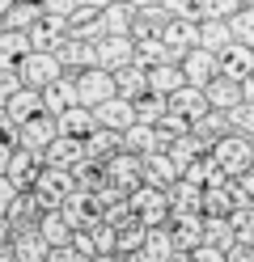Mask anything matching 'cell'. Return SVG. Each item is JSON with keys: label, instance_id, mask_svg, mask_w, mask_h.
I'll use <instances>...</instances> for the list:
<instances>
[{"label": "cell", "instance_id": "obj_14", "mask_svg": "<svg viewBox=\"0 0 254 262\" xmlns=\"http://www.w3.org/2000/svg\"><path fill=\"white\" fill-rule=\"evenodd\" d=\"M182 76H186V85H208V80L220 72V59L216 51H203V47H191V51L182 55Z\"/></svg>", "mask_w": 254, "mask_h": 262}, {"label": "cell", "instance_id": "obj_19", "mask_svg": "<svg viewBox=\"0 0 254 262\" xmlns=\"http://www.w3.org/2000/svg\"><path fill=\"white\" fill-rule=\"evenodd\" d=\"M216 59H220V72L233 76V80H246L254 72V47H246V42H229Z\"/></svg>", "mask_w": 254, "mask_h": 262}, {"label": "cell", "instance_id": "obj_18", "mask_svg": "<svg viewBox=\"0 0 254 262\" xmlns=\"http://www.w3.org/2000/svg\"><path fill=\"white\" fill-rule=\"evenodd\" d=\"M203 93H208V106H212V110H233L237 102H242V80L216 72L208 85H203Z\"/></svg>", "mask_w": 254, "mask_h": 262}, {"label": "cell", "instance_id": "obj_27", "mask_svg": "<svg viewBox=\"0 0 254 262\" xmlns=\"http://www.w3.org/2000/svg\"><path fill=\"white\" fill-rule=\"evenodd\" d=\"M140 258H144V262H169V258H174V237H169V228H165V224L144 228Z\"/></svg>", "mask_w": 254, "mask_h": 262}, {"label": "cell", "instance_id": "obj_44", "mask_svg": "<svg viewBox=\"0 0 254 262\" xmlns=\"http://www.w3.org/2000/svg\"><path fill=\"white\" fill-rule=\"evenodd\" d=\"M72 178H76V190H102V182H106V165H97V161L85 157L81 165L72 169Z\"/></svg>", "mask_w": 254, "mask_h": 262}, {"label": "cell", "instance_id": "obj_50", "mask_svg": "<svg viewBox=\"0 0 254 262\" xmlns=\"http://www.w3.org/2000/svg\"><path fill=\"white\" fill-rule=\"evenodd\" d=\"M191 258H195V262H229V258H225V250H216V245H195Z\"/></svg>", "mask_w": 254, "mask_h": 262}, {"label": "cell", "instance_id": "obj_43", "mask_svg": "<svg viewBox=\"0 0 254 262\" xmlns=\"http://www.w3.org/2000/svg\"><path fill=\"white\" fill-rule=\"evenodd\" d=\"M229 34H233V42L254 47V5H242V9L229 17Z\"/></svg>", "mask_w": 254, "mask_h": 262}, {"label": "cell", "instance_id": "obj_15", "mask_svg": "<svg viewBox=\"0 0 254 262\" xmlns=\"http://www.w3.org/2000/svg\"><path fill=\"white\" fill-rule=\"evenodd\" d=\"M169 237H174V250H186L191 254L195 245H203V216L199 211H174L169 216Z\"/></svg>", "mask_w": 254, "mask_h": 262}, {"label": "cell", "instance_id": "obj_32", "mask_svg": "<svg viewBox=\"0 0 254 262\" xmlns=\"http://www.w3.org/2000/svg\"><path fill=\"white\" fill-rule=\"evenodd\" d=\"M178 85H186V76H182V68L178 63H157V68H148V93H157V97H169Z\"/></svg>", "mask_w": 254, "mask_h": 262}, {"label": "cell", "instance_id": "obj_37", "mask_svg": "<svg viewBox=\"0 0 254 262\" xmlns=\"http://www.w3.org/2000/svg\"><path fill=\"white\" fill-rule=\"evenodd\" d=\"M38 237H43L47 245H68V241H72V224L60 216V207L38 216Z\"/></svg>", "mask_w": 254, "mask_h": 262}, {"label": "cell", "instance_id": "obj_25", "mask_svg": "<svg viewBox=\"0 0 254 262\" xmlns=\"http://www.w3.org/2000/svg\"><path fill=\"white\" fill-rule=\"evenodd\" d=\"M68 106H76V76L68 80V76H55L51 85H43V110L47 114H60Z\"/></svg>", "mask_w": 254, "mask_h": 262}, {"label": "cell", "instance_id": "obj_54", "mask_svg": "<svg viewBox=\"0 0 254 262\" xmlns=\"http://www.w3.org/2000/svg\"><path fill=\"white\" fill-rule=\"evenodd\" d=\"M225 258H229V262H254V245H242V241H237L233 250H225Z\"/></svg>", "mask_w": 254, "mask_h": 262}, {"label": "cell", "instance_id": "obj_2", "mask_svg": "<svg viewBox=\"0 0 254 262\" xmlns=\"http://www.w3.org/2000/svg\"><path fill=\"white\" fill-rule=\"evenodd\" d=\"M127 203H131V216L140 220L144 228H157V224L169 220V194H165L161 186L140 182L135 190H127Z\"/></svg>", "mask_w": 254, "mask_h": 262}, {"label": "cell", "instance_id": "obj_36", "mask_svg": "<svg viewBox=\"0 0 254 262\" xmlns=\"http://www.w3.org/2000/svg\"><path fill=\"white\" fill-rule=\"evenodd\" d=\"M203 245H216V250H233L237 233L229 216H203Z\"/></svg>", "mask_w": 254, "mask_h": 262}, {"label": "cell", "instance_id": "obj_1", "mask_svg": "<svg viewBox=\"0 0 254 262\" xmlns=\"http://www.w3.org/2000/svg\"><path fill=\"white\" fill-rule=\"evenodd\" d=\"M30 190H34V199H38V207H43V211H55V207L68 199V194L76 190V178H72V169H55V165H43Z\"/></svg>", "mask_w": 254, "mask_h": 262}, {"label": "cell", "instance_id": "obj_40", "mask_svg": "<svg viewBox=\"0 0 254 262\" xmlns=\"http://www.w3.org/2000/svg\"><path fill=\"white\" fill-rule=\"evenodd\" d=\"M140 245H144V224L135 220V216L114 228V254H123V258L127 254H140Z\"/></svg>", "mask_w": 254, "mask_h": 262}, {"label": "cell", "instance_id": "obj_53", "mask_svg": "<svg viewBox=\"0 0 254 262\" xmlns=\"http://www.w3.org/2000/svg\"><path fill=\"white\" fill-rule=\"evenodd\" d=\"M47 262H81V258H76L72 245H51V250H47Z\"/></svg>", "mask_w": 254, "mask_h": 262}, {"label": "cell", "instance_id": "obj_56", "mask_svg": "<svg viewBox=\"0 0 254 262\" xmlns=\"http://www.w3.org/2000/svg\"><path fill=\"white\" fill-rule=\"evenodd\" d=\"M242 102H254V72L242 80Z\"/></svg>", "mask_w": 254, "mask_h": 262}, {"label": "cell", "instance_id": "obj_28", "mask_svg": "<svg viewBox=\"0 0 254 262\" xmlns=\"http://www.w3.org/2000/svg\"><path fill=\"white\" fill-rule=\"evenodd\" d=\"M165 194H169V216H174V211H199V216H203V186L178 178Z\"/></svg>", "mask_w": 254, "mask_h": 262}, {"label": "cell", "instance_id": "obj_7", "mask_svg": "<svg viewBox=\"0 0 254 262\" xmlns=\"http://www.w3.org/2000/svg\"><path fill=\"white\" fill-rule=\"evenodd\" d=\"M131 55H135V38L131 34H106V38L93 42V63H97V68H106V72L127 68Z\"/></svg>", "mask_w": 254, "mask_h": 262}, {"label": "cell", "instance_id": "obj_34", "mask_svg": "<svg viewBox=\"0 0 254 262\" xmlns=\"http://www.w3.org/2000/svg\"><path fill=\"white\" fill-rule=\"evenodd\" d=\"M233 42V34H229V21H220V17H199V47L203 51H225V47Z\"/></svg>", "mask_w": 254, "mask_h": 262}, {"label": "cell", "instance_id": "obj_57", "mask_svg": "<svg viewBox=\"0 0 254 262\" xmlns=\"http://www.w3.org/2000/svg\"><path fill=\"white\" fill-rule=\"evenodd\" d=\"M9 157H13V148H9V140H0V173L9 169Z\"/></svg>", "mask_w": 254, "mask_h": 262}, {"label": "cell", "instance_id": "obj_22", "mask_svg": "<svg viewBox=\"0 0 254 262\" xmlns=\"http://www.w3.org/2000/svg\"><path fill=\"white\" fill-rule=\"evenodd\" d=\"M43 110V89H30V85H22L9 102H5V114H9V123L17 127V123H26V119H34V114Z\"/></svg>", "mask_w": 254, "mask_h": 262}, {"label": "cell", "instance_id": "obj_59", "mask_svg": "<svg viewBox=\"0 0 254 262\" xmlns=\"http://www.w3.org/2000/svg\"><path fill=\"white\" fill-rule=\"evenodd\" d=\"M0 262H17V258H13V250H5V254H0Z\"/></svg>", "mask_w": 254, "mask_h": 262}, {"label": "cell", "instance_id": "obj_10", "mask_svg": "<svg viewBox=\"0 0 254 262\" xmlns=\"http://www.w3.org/2000/svg\"><path fill=\"white\" fill-rule=\"evenodd\" d=\"M26 38H30V51H55V47L68 38V17L43 9V17L26 30Z\"/></svg>", "mask_w": 254, "mask_h": 262}, {"label": "cell", "instance_id": "obj_45", "mask_svg": "<svg viewBox=\"0 0 254 262\" xmlns=\"http://www.w3.org/2000/svg\"><path fill=\"white\" fill-rule=\"evenodd\" d=\"M225 114H229V131H237V136L254 140V102H237V106L225 110Z\"/></svg>", "mask_w": 254, "mask_h": 262}, {"label": "cell", "instance_id": "obj_55", "mask_svg": "<svg viewBox=\"0 0 254 262\" xmlns=\"http://www.w3.org/2000/svg\"><path fill=\"white\" fill-rule=\"evenodd\" d=\"M9 245H13V233H9V220H5V216H0V254H5V250H9Z\"/></svg>", "mask_w": 254, "mask_h": 262}, {"label": "cell", "instance_id": "obj_41", "mask_svg": "<svg viewBox=\"0 0 254 262\" xmlns=\"http://www.w3.org/2000/svg\"><path fill=\"white\" fill-rule=\"evenodd\" d=\"M165 110H169V97H157V93H140V97H135V123L157 127Z\"/></svg>", "mask_w": 254, "mask_h": 262}, {"label": "cell", "instance_id": "obj_26", "mask_svg": "<svg viewBox=\"0 0 254 262\" xmlns=\"http://www.w3.org/2000/svg\"><path fill=\"white\" fill-rule=\"evenodd\" d=\"M191 136H199L203 144H208V148H212V144L220 140V136H229V114L225 110H203L199 114V119H191Z\"/></svg>", "mask_w": 254, "mask_h": 262}, {"label": "cell", "instance_id": "obj_24", "mask_svg": "<svg viewBox=\"0 0 254 262\" xmlns=\"http://www.w3.org/2000/svg\"><path fill=\"white\" fill-rule=\"evenodd\" d=\"M178 178H182V173H178L174 161H169V152H148V157H144V182H148V186L169 190Z\"/></svg>", "mask_w": 254, "mask_h": 262}, {"label": "cell", "instance_id": "obj_33", "mask_svg": "<svg viewBox=\"0 0 254 262\" xmlns=\"http://www.w3.org/2000/svg\"><path fill=\"white\" fill-rule=\"evenodd\" d=\"M38 17H43V5H34V0H13V5L0 13V26L5 30H30Z\"/></svg>", "mask_w": 254, "mask_h": 262}, {"label": "cell", "instance_id": "obj_38", "mask_svg": "<svg viewBox=\"0 0 254 262\" xmlns=\"http://www.w3.org/2000/svg\"><path fill=\"white\" fill-rule=\"evenodd\" d=\"M26 51H30L26 30H5V26H0V68H13Z\"/></svg>", "mask_w": 254, "mask_h": 262}, {"label": "cell", "instance_id": "obj_35", "mask_svg": "<svg viewBox=\"0 0 254 262\" xmlns=\"http://www.w3.org/2000/svg\"><path fill=\"white\" fill-rule=\"evenodd\" d=\"M169 59V47L161 42V34H144V38H135V55L131 63H140V68H157V63ZM174 63V59H169Z\"/></svg>", "mask_w": 254, "mask_h": 262}, {"label": "cell", "instance_id": "obj_3", "mask_svg": "<svg viewBox=\"0 0 254 262\" xmlns=\"http://www.w3.org/2000/svg\"><path fill=\"white\" fill-rule=\"evenodd\" d=\"M212 161H216V165L225 169L229 178L246 173V169L254 165V140H246V136H237V131H229V136H220V140L212 144Z\"/></svg>", "mask_w": 254, "mask_h": 262}, {"label": "cell", "instance_id": "obj_11", "mask_svg": "<svg viewBox=\"0 0 254 262\" xmlns=\"http://www.w3.org/2000/svg\"><path fill=\"white\" fill-rule=\"evenodd\" d=\"M106 182L110 186H119V190H135L144 182V157H135V152H114L110 161H106Z\"/></svg>", "mask_w": 254, "mask_h": 262}, {"label": "cell", "instance_id": "obj_8", "mask_svg": "<svg viewBox=\"0 0 254 262\" xmlns=\"http://www.w3.org/2000/svg\"><path fill=\"white\" fill-rule=\"evenodd\" d=\"M106 97H114V72H106V68H85L81 76H76V102L81 106H102Z\"/></svg>", "mask_w": 254, "mask_h": 262}, {"label": "cell", "instance_id": "obj_20", "mask_svg": "<svg viewBox=\"0 0 254 262\" xmlns=\"http://www.w3.org/2000/svg\"><path fill=\"white\" fill-rule=\"evenodd\" d=\"M114 152H123V136L119 131H106V127H93L89 136H85V157L97 161V165H106Z\"/></svg>", "mask_w": 254, "mask_h": 262}, {"label": "cell", "instance_id": "obj_17", "mask_svg": "<svg viewBox=\"0 0 254 262\" xmlns=\"http://www.w3.org/2000/svg\"><path fill=\"white\" fill-rule=\"evenodd\" d=\"M38 169H43V157L38 152H30V148H13V157H9V182L17 186V190H30L34 186V178H38Z\"/></svg>", "mask_w": 254, "mask_h": 262}, {"label": "cell", "instance_id": "obj_12", "mask_svg": "<svg viewBox=\"0 0 254 262\" xmlns=\"http://www.w3.org/2000/svg\"><path fill=\"white\" fill-rule=\"evenodd\" d=\"M123 136V152H135V157H148V152H165L169 148V140L161 136L157 127H148V123H131L119 131Z\"/></svg>", "mask_w": 254, "mask_h": 262}, {"label": "cell", "instance_id": "obj_9", "mask_svg": "<svg viewBox=\"0 0 254 262\" xmlns=\"http://www.w3.org/2000/svg\"><path fill=\"white\" fill-rule=\"evenodd\" d=\"M161 42L169 47V59L182 63V55L191 51V47H199V21L195 17H169L161 26Z\"/></svg>", "mask_w": 254, "mask_h": 262}, {"label": "cell", "instance_id": "obj_23", "mask_svg": "<svg viewBox=\"0 0 254 262\" xmlns=\"http://www.w3.org/2000/svg\"><path fill=\"white\" fill-rule=\"evenodd\" d=\"M169 110H178L182 119H199V114L208 110V93H203V85H178L174 93H169Z\"/></svg>", "mask_w": 254, "mask_h": 262}, {"label": "cell", "instance_id": "obj_6", "mask_svg": "<svg viewBox=\"0 0 254 262\" xmlns=\"http://www.w3.org/2000/svg\"><path fill=\"white\" fill-rule=\"evenodd\" d=\"M60 216L72 224V233H76V228L97 224V220H102V199H97V190H72V194L60 203Z\"/></svg>", "mask_w": 254, "mask_h": 262}, {"label": "cell", "instance_id": "obj_13", "mask_svg": "<svg viewBox=\"0 0 254 262\" xmlns=\"http://www.w3.org/2000/svg\"><path fill=\"white\" fill-rule=\"evenodd\" d=\"M93 123L97 127H106V131H123L135 123V102H127V97H106L102 106H93Z\"/></svg>", "mask_w": 254, "mask_h": 262}, {"label": "cell", "instance_id": "obj_21", "mask_svg": "<svg viewBox=\"0 0 254 262\" xmlns=\"http://www.w3.org/2000/svg\"><path fill=\"white\" fill-rule=\"evenodd\" d=\"M55 127H60V136L85 140V136H89V131H93L97 123H93V110L76 102V106H68V110H60V114H55Z\"/></svg>", "mask_w": 254, "mask_h": 262}, {"label": "cell", "instance_id": "obj_48", "mask_svg": "<svg viewBox=\"0 0 254 262\" xmlns=\"http://www.w3.org/2000/svg\"><path fill=\"white\" fill-rule=\"evenodd\" d=\"M89 237H93V250L97 254H114V224H106V220L89 224Z\"/></svg>", "mask_w": 254, "mask_h": 262}, {"label": "cell", "instance_id": "obj_46", "mask_svg": "<svg viewBox=\"0 0 254 262\" xmlns=\"http://www.w3.org/2000/svg\"><path fill=\"white\" fill-rule=\"evenodd\" d=\"M229 220H233L237 241H242V245H254V207H233Z\"/></svg>", "mask_w": 254, "mask_h": 262}, {"label": "cell", "instance_id": "obj_30", "mask_svg": "<svg viewBox=\"0 0 254 262\" xmlns=\"http://www.w3.org/2000/svg\"><path fill=\"white\" fill-rule=\"evenodd\" d=\"M114 93L127 97V102H135L140 93H148V68H140V63L119 68V72H114Z\"/></svg>", "mask_w": 254, "mask_h": 262}, {"label": "cell", "instance_id": "obj_16", "mask_svg": "<svg viewBox=\"0 0 254 262\" xmlns=\"http://www.w3.org/2000/svg\"><path fill=\"white\" fill-rule=\"evenodd\" d=\"M85 161V140H72V136H55L43 148V165H55V169H76Z\"/></svg>", "mask_w": 254, "mask_h": 262}, {"label": "cell", "instance_id": "obj_47", "mask_svg": "<svg viewBox=\"0 0 254 262\" xmlns=\"http://www.w3.org/2000/svg\"><path fill=\"white\" fill-rule=\"evenodd\" d=\"M237 9H242V0H199V17H220V21H229Z\"/></svg>", "mask_w": 254, "mask_h": 262}, {"label": "cell", "instance_id": "obj_61", "mask_svg": "<svg viewBox=\"0 0 254 262\" xmlns=\"http://www.w3.org/2000/svg\"><path fill=\"white\" fill-rule=\"evenodd\" d=\"M250 169H254V165H250Z\"/></svg>", "mask_w": 254, "mask_h": 262}, {"label": "cell", "instance_id": "obj_29", "mask_svg": "<svg viewBox=\"0 0 254 262\" xmlns=\"http://www.w3.org/2000/svg\"><path fill=\"white\" fill-rule=\"evenodd\" d=\"M55 59L64 63V68H93V42L68 34V38L55 47Z\"/></svg>", "mask_w": 254, "mask_h": 262}, {"label": "cell", "instance_id": "obj_39", "mask_svg": "<svg viewBox=\"0 0 254 262\" xmlns=\"http://www.w3.org/2000/svg\"><path fill=\"white\" fill-rule=\"evenodd\" d=\"M97 21H102L106 34H127V30H131V5H127V0H114V5H106L97 13Z\"/></svg>", "mask_w": 254, "mask_h": 262}, {"label": "cell", "instance_id": "obj_51", "mask_svg": "<svg viewBox=\"0 0 254 262\" xmlns=\"http://www.w3.org/2000/svg\"><path fill=\"white\" fill-rule=\"evenodd\" d=\"M13 199H17V186L9 182V173H0V216L13 207Z\"/></svg>", "mask_w": 254, "mask_h": 262}, {"label": "cell", "instance_id": "obj_4", "mask_svg": "<svg viewBox=\"0 0 254 262\" xmlns=\"http://www.w3.org/2000/svg\"><path fill=\"white\" fill-rule=\"evenodd\" d=\"M17 76H22V85L43 89V85H51L55 76H64V63L55 59V51H26V55H22V68H17Z\"/></svg>", "mask_w": 254, "mask_h": 262}, {"label": "cell", "instance_id": "obj_31", "mask_svg": "<svg viewBox=\"0 0 254 262\" xmlns=\"http://www.w3.org/2000/svg\"><path fill=\"white\" fill-rule=\"evenodd\" d=\"M13 258L17 262H47V250L51 245L38 237V228H26V233H13Z\"/></svg>", "mask_w": 254, "mask_h": 262}, {"label": "cell", "instance_id": "obj_42", "mask_svg": "<svg viewBox=\"0 0 254 262\" xmlns=\"http://www.w3.org/2000/svg\"><path fill=\"white\" fill-rule=\"evenodd\" d=\"M237 203H233V190L225 186H203V216H229Z\"/></svg>", "mask_w": 254, "mask_h": 262}, {"label": "cell", "instance_id": "obj_58", "mask_svg": "<svg viewBox=\"0 0 254 262\" xmlns=\"http://www.w3.org/2000/svg\"><path fill=\"white\" fill-rule=\"evenodd\" d=\"M85 5H93V9H106V5H114V0H85Z\"/></svg>", "mask_w": 254, "mask_h": 262}, {"label": "cell", "instance_id": "obj_52", "mask_svg": "<svg viewBox=\"0 0 254 262\" xmlns=\"http://www.w3.org/2000/svg\"><path fill=\"white\" fill-rule=\"evenodd\" d=\"M81 5H85V0H43V9L47 13H60V17H68V13L81 9Z\"/></svg>", "mask_w": 254, "mask_h": 262}, {"label": "cell", "instance_id": "obj_5", "mask_svg": "<svg viewBox=\"0 0 254 262\" xmlns=\"http://www.w3.org/2000/svg\"><path fill=\"white\" fill-rule=\"evenodd\" d=\"M17 148H30V152H38L43 157V148L51 140L60 136V127H55V114H47V110H38L34 119H26V123H17Z\"/></svg>", "mask_w": 254, "mask_h": 262}, {"label": "cell", "instance_id": "obj_49", "mask_svg": "<svg viewBox=\"0 0 254 262\" xmlns=\"http://www.w3.org/2000/svg\"><path fill=\"white\" fill-rule=\"evenodd\" d=\"M17 89H22V76H17V68H0V106H5Z\"/></svg>", "mask_w": 254, "mask_h": 262}, {"label": "cell", "instance_id": "obj_60", "mask_svg": "<svg viewBox=\"0 0 254 262\" xmlns=\"http://www.w3.org/2000/svg\"><path fill=\"white\" fill-rule=\"evenodd\" d=\"M242 5H254V0H242Z\"/></svg>", "mask_w": 254, "mask_h": 262}]
</instances>
